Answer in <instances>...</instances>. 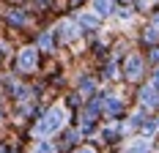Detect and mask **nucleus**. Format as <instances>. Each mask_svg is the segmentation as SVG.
Wrapping results in <instances>:
<instances>
[{"label":"nucleus","mask_w":159,"mask_h":153,"mask_svg":"<svg viewBox=\"0 0 159 153\" xmlns=\"http://www.w3.org/2000/svg\"><path fill=\"white\" fill-rule=\"evenodd\" d=\"M93 11H96L99 16L110 14V11H112V0H93Z\"/></svg>","instance_id":"423d86ee"},{"label":"nucleus","mask_w":159,"mask_h":153,"mask_svg":"<svg viewBox=\"0 0 159 153\" xmlns=\"http://www.w3.org/2000/svg\"><path fill=\"white\" fill-rule=\"evenodd\" d=\"M143 41L148 46H157L159 44V28H157V25H148V28L143 30Z\"/></svg>","instance_id":"39448f33"},{"label":"nucleus","mask_w":159,"mask_h":153,"mask_svg":"<svg viewBox=\"0 0 159 153\" xmlns=\"http://www.w3.org/2000/svg\"><path fill=\"white\" fill-rule=\"evenodd\" d=\"M61 30H63V36H61L63 41H71V38L77 36V28H74L71 22H63V25H61Z\"/></svg>","instance_id":"6e6552de"},{"label":"nucleus","mask_w":159,"mask_h":153,"mask_svg":"<svg viewBox=\"0 0 159 153\" xmlns=\"http://www.w3.org/2000/svg\"><path fill=\"white\" fill-rule=\"evenodd\" d=\"M61 126H63V109L55 107V109H49V112H47V118L39 123V129H36V131L44 137V134H52V131H58Z\"/></svg>","instance_id":"f257e3e1"},{"label":"nucleus","mask_w":159,"mask_h":153,"mask_svg":"<svg viewBox=\"0 0 159 153\" xmlns=\"http://www.w3.org/2000/svg\"><path fill=\"white\" fill-rule=\"evenodd\" d=\"M145 74V60H143V55H129L126 63H124V76L126 79H140V76Z\"/></svg>","instance_id":"f03ea898"},{"label":"nucleus","mask_w":159,"mask_h":153,"mask_svg":"<svg viewBox=\"0 0 159 153\" xmlns=\"http://www.w3.org/2000/svg\"><path fill=\"white\" fill-rule=\"evenodd\" d=\"M126 153H151V145H148L145 139H137V142H132L126 148Z\"/></svg>","instance_id":"0eeeda50"},{"label":"nucleus","mask_w":159,"mask_h":153,"mask_svg":"<svg viewBox=\"0 0 159 153\" xmlns=\"http://www.w3.org/2000/svg\"><path fill=\"white\" fill-rule=\"evenodd\" d=\"M140 107L143 109H159V85H143L140 88Z\"/></svg>","instance_id":"7ed1b4c3"},{"label":"nucleus","mask_w":159,"mask_h":153,"mask_svg":"<svg viewBox=\"0 0 159 153\" xmlns=\"http://www.w3.org/2000/svg\"><path fill=\"white\" fill-rule=\"evenodd\" d=\"M148 63L159 66V44H157V46H151V55H148Z\"/></svg>","instance_id":"9d476101"},{"label":"nucleus","mask_w":159,"mask_h":153,"mask_svg":"<svg viewBox=\"0 0 159 153\" xmlns=\"http://www.w3.org/2000/svg\"><path fill=\"white\" fill-rule=\"evenodd\" d=\"M104 107H107V112H110V115H115V112L124 107V104L118 101V96H107V104H104Z\"/></svg>","instance_id":"1a4fd4ad"},{"label":"nucleus","mask_w":159,"mask_h":153,"mask_svg":"<svg viewBox=\"0 0 159 153\" xmlns=\"http://www.w3.org/2000/svg\"><path fill=\"white\" fill-rule=\"evenodd\" d=\"M77 153H93V151H88V148H85V151H77Z\"/></svg>","instance_id":"f8f14e48"},{"label":"nucleus","mask_w":159,"mask_h":153,"mask_svg":"<svg viewBox=\"0 0 159 153\" xmlns=\"http://www.w3.org/2000/svg\"><path fill=\"white\" fill-rule=\"evenodd\" d=\"M36 153H55V148H52V145H47V142H41V145L36 148Z\"/></svg>","instance_id":"9b49d317"},{"label":"nucleus","mask_w":159,"mask_h":153,"mask_svg":"<svg viewBox=\"0 0 159 153\" xmlns=\"http://www.w3.org/2000/svg\"><path fill=\"white\" fill-rule=\"evenodd\" d=\"M157 126H159V120H157Z\"/></svg>","instance_id":"ddd939ff"},{"label":"nucleus","mask_w":159,"mask_h":153,"mask_svg":"<svg viewBox=\"0 0 159 153\" xmlns=\"http://www.w3.org/2000/svg\"><path fill=\"white\" fill-rule=\"evenodd\" d=\"M33 66H36V52H33V49H25V52L19 55V68H22V71H30Z\"/></svg>","instance_id":"20e7f679"}]
</instances>
